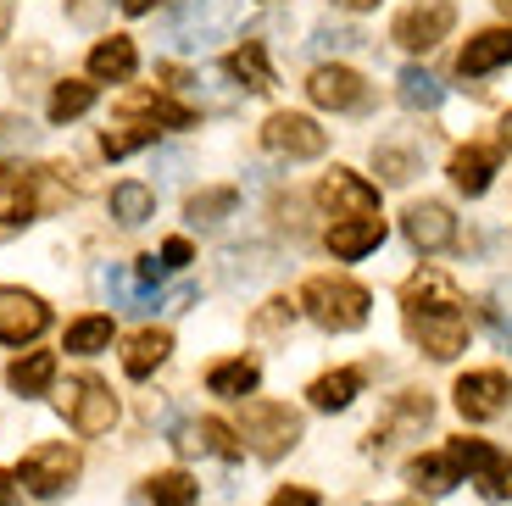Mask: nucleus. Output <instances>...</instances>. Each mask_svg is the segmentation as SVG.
Listing matches in <instances>:
<instances>
[{"label":"nucleus","instance_id":"f257e3e1","mask_svg":"<svg viewBox=\"0 0 512 506\" xmlns=\"http://www.w3.org/2000/svg\"><path fill=\"white\" fill-rule=\"evenodd\" d=\"M301 306H307V317L318 323V329L329 334H351L368 323L373 312V295L362 290L357 279H340V273H318V279H307V290H301Z\"/></svg>","mask_w":512,"mask_h":506},{"label":"nucleus","instance_id":"f03ea898","mask_svg":"<svg viewBox=\"0 0 512 506\" xmlns=\"http://www.w3.org/2000/svg\"><path fill=\"white\" fill-rule=\"evenodd\" d=\"M234 23H240V0H184L179 12L167 17V34H173L179 51H206Z\"/></svg>","mask_w":512,"mask_h":506},{"label":"nucleus","instance_id":"7ed1b4c3","mask_svg":"<svg viewBox=\"0 0 512 506\" xmlns=\"http://www.w3.org/2000/svg\"><path fill=\"white\" fill-rule=\"evenodd\" d=\"M245 440L256 445L262 462H279L295 440H301V412H290L284 401H245Z\"/></svg>","mask_w":512,"mask_h":506},{"label":"nucleus","instance_id":"20e7f679","mask_svg":"<svg viewBox=\"0 0 512 506\" xmlns=\"http://www.w3.org/2000/svg\"><path fill=\"white\" fill-rule=\"evenodd\" d=\"M262 145H268L273 156H284V162H312V156L329 151V134H323L307 112H273L268 123H262Z\"/></svg>","mask_w":512,"mask_h":506},{"label":"nucleus","instance_id":"39448f33","mask_svg":"<svg viewBox=\"0 0 512 506\" xmlns=\"http://www.w3.org/2000/svg\"><path fill=\"white\" fill-rule=\"evenodd\" d=\"M73 479H78V451L73 445H34V451L23 456V468H17V484H23L28 495H39V501L62 495Z\"/></svg>","mask_w":512,"mask_h":506},{"label":"nucleus","instance_id":"423d86ee","mask_svg":"<svg viewBox=\"0 0 512 506\" xmlns=\"http://www.w3.org/2000/svg\"><path fill=\"white\" fill-rule=\"evenodd\" d=\"M451 23H457V6L451 0H418V6H407L390 23V39H396L401 51H435L440 39L451 34Z\"/></svg>","mask_w":512,"mask_h":506},{"label":"nucleus","instance_id":"0eeeda50","mask_svg":"<svg viewBox=\"0 0 512 506\" xmlns=\"http://www.w3.org/2000/svg\"><path fill=\"white\" fill-rule=\"evenodd\" d=\"M62 412H67V423H73L84 440H95V434H112L117 395L106 390L101 379H73V384H67V395H62Z\"/></svg>","mask_w":512,"mask_h":506},{"label":"nucleus","instance_id":"6e6552de","mask_svg":"<svg viewBox=\"0 0 512 506\" xmlns=\"http://www.w3.org/2000/svg\"><path fill=\"white\" fill-rule=\"evenodd\" d=\"M318 206L334 217V223H357V217L379 212V190H373L368 178L346 173V167H334V173L318 184Z\"/></svg>","mask_w":512,"mask_h":506},{"label":"nucleus","instance_id":"1a4fd4ad","mask_svg":"<svg viewBox=\"0 0 512 506\" xmlns=\"http://www.w3.org/2000/svg\"><path fill=\"white\" fill-rule=\"evenodd\" d=\"M51 329V306L39 301L34 290H17V284H0V340L6 345H28Z\"/></svg>","mask_w":512,"mask_h":506},{"label":"nucleus","instance_id":"9d476101","mask_svg":"<svg viewBox=\"0 0 512 506\" xmlns=\"http://www.w3.org/2000/svg\"><path fill=\"white\" fill-rule=\"evenodd\" d=\"M507 401H512V379H507V373H496V367H485V373H462V379H457V412L468 423L501 418Z\"/></svg>","mask_w":512,"mask_h":506},{"label":"nucleus","instance_id":"9b49d317","mask_svg":"<svg viewBox=\"0 0 512 506\" xmlns=\"http://www.w3.org/2000/svg\"><path fill=\"white\" fill-rule=\"evenodd\" d=\"M307 95H312V106H323V112H362V106H368L362 73H351V67H340V62H323L318 73L307 78Z\"/></svg>","mask_w":512,"mask_h":506},{"label":"nucleus","instance_id":"f8f14e48","mask_svg":"<svg viewBox=\"0 0 512 506\" xmlns=\"http://www.w3.org/2000/svg\"><path fill=\"white\" fill-rule=\"evenodd\" d=\"M401 228H407V240L418 245L423 256H440L457 245V217H451V206L440 201H412L407 217H401Z\"/></svg>","mask_w":512,"mask_h":506},{"label":"nucleus","instance_id":"ddd939ff","mask_svg":"<svg viewBox=\"0 0 512 506\" xmlns=\"http://www.w3.org/2000/svg\"><path fill=\"white\" fill-rule=\"evenodd\" d=\"M401 306H407V317H446V312H462V295L446 273L418 267V273L401 284Z\"/></svg>","mask_w":512,"mask_h":506},{"label":"nucleus","instance_id":"4468645a","mask_svg":"<svg viewBox=\"0 0 512 506\" xmlns=\"http://www.w3.org/2000/svg\"><path fill=\"white\" fill-rule=\"evenodd\" d=\"M407 334L435 356V362H451V356L468 345V323L462 312H446V317H407Z\"/></svg>","mask_w":512,"mask_h":506},{"label":"nucleus","instance_id":"2eb2a0df","mask_svg":"<svg viewBox=\"0 0 512 506\" xmlns=\"http://www.w3.org/2000/svg\"><path fill=\"white\" fill-rule=\"evenodd\" d=\"M512 62V28H485V34H474L468 45H462L457 56V73L462 78H485L496 73V67Z\"/></svg>","mask_w":512,"mask_h":506},{"label":"nucleus","instance_id":"dca6fc26","mask_svg":"<svg viewBox=\"0 0 512 506\" xmlns=\"http://www.w3.org/2000/svg\"><path fill=\"white\" fill-rule=\"evenodd\" d=\"M173 445H179L184 456L212 451V456H223V462H234V456L245 451V445H240V429H229L223 418H201V423H190V429L173 434Z\"/></svg>","mask_w":512,"mask_h":506},{"label":"nucleus","instance_id":"f3484780","mask_svg":"<svg viewBox=\"0 0 512 506\" xmlns=\"http://www.w3.org/2000/svg\"><path fill=\"white\" fill-rule=\"evenodd\" d=\"M167 351H173V334H167V329L128 334V345H123V373H128V379H151L156 367L167 362Z\"/></svg>","mask_w":512,"mask_h":506},{"label":"nucleus","instance_id":"a211bd4d","mask_svg":"<svg viewBox=\"0 0 512 506\" xmlns=\"http://www.w3.org/2000/svg\"><path fill=\"white\" fill-rule=\"evenodd\" d=\"M134 67H140V51H134V39L128 34H112V39H101V45L90 51V78L95 84H123Z\"/></svg>","mask_w":512,"mask_h":506},{"label":"nucleus","instance_id":"6ab92c4d","mask_svg":"<svg viewBox=\"0 0 512 506\" xmlns=\"http://www.w3.org/2000/svg\"><path fill=\"white\" fill-rule=\"evenodd\" d=\"M384 245V217H357V223H334L329 228V251L340 262H357V256L379 251Z\"/></svg>","mask_w":512,"mask_h":506},{"label":"nucleus","instance_id":"aec40b11","mask_svg":"<svg viewBox=\"0 0 512 506\" xmlns=\"http://www.w3.org/2000/svg\"><path fill=\"white\" fill-rule=\"evenodd\" d=\"M256 384H262V367L251 356H229V362H218L206 373V390L223 395V401H245V395H256Z\"/></svg>","mask_w":512,"mask_h":506},{"label":"nucleus","instance_id":"412c9836","mask_svg":"<svg viewBox=\"0 0 512 506\" xmlns=\"http://www.w3.org/2000/svg\"><path fill=\"white\" fill-rule=\"evenodd\" d=\"M490 173H496V151H490V145H462V151L451 156V184H457L462 195H485Z\"/></svg>","mask_w":512,"mask_h":506},{"label":"nucleus","instance_id":"4be33fe9","mask_svg":"<svg viewBox=\"0 0 512 506\" xmlns=\"http://www.w3.org/2000/svg\"><path fill=\"white\" fill-rule=\"evenodd\" d=\"M123 112L128 117H151V128H195V112L179 101H167V95H156V89H134V95H123Z\"/></svg>","mask_w":512,"mask_h":506},{"label":"nucleus","instance_id":"5701e85b","mask_svg":"<svg viewBox=\"0 0 512 506\" xmlns=\"http://www.w3.org/2000/svg\"><path fill=\"white\" fill-rule=\"evenodd\" d=\"M51 379H56V351H28V356H17V362L6 367V384H12L23 401L45 395V390H51Z\"/></svg>","mask_w":512,"mask_h":506},{"label":"nucleus","instance_id":"b1692460","mask_svg":"<svg viewBox=\"0 0 512 506\" xmlns=\"http://www.w3.org/2000/svg\"><path fill=\"white\" fill-rule=\"evenodd\" d=\"M357 390H362V373H357V367H334V373L312 379L307 401L318 406V412H346V406L357 401Z\"/></svg>","mask_w":512,"mask_h":506},{"label":"nucleus","instance_id":"393cba45","mask_svg":"<svg viewBox=\"0 0 512 506\" xmlns=\"http://www.w3.org/2000/svg\"><path fill=\"white\" fill-rule=\"evenodd\" d=\"M229 78H240V89H251V95H268V89H273V62H268V51H262L256 39H245L240 51L229 56Z\"/></svg>","mask_w":512,"mask_h":506},{"label":"nucleus","instance_id":"a878e982","mask_svg":"<svg viewBox=\"0 0 512 506\" xmlns=\"http://www.w3.org/2000/svg\"><path fill=\"white\" fill-rule=\"evenodd\" d=\"M112 217L123 228H140L145 217H156V190H151V184H140V178L112 184Z\"/></svg>","mask_w":512,"mask_h":506},{"label":"nucleus","instance_id":"bb28decb","mask_svg":"<svg viewBox=\"0 0 512 506\" xmlns=\"http://www.w3.org/2000/svg\"><path fill=\"white\" fill-rule=\"evenodd\" d=\"M479 317H485L490 340H496L501 351H512V279L490 284V295L479 301Z\"/></svg>","mask_w":512,"mask_h":506},{"label":"nucleus","instance_id":"cd10ccee","mask_svg":"<svg viewBox=\"0 0 512 506\" xmlns=\"http://www.w3.org/2000/svg\"><path fill=\"white\" fill-rule=\"evenodd\" d=\"M106 345H112V317H106V312H95V317H78V323H67V340H62V351H73V356H101Z\"/></svg>","mask_w":512,"mask_h":506},{"label":"nucleus","instance_id":"c85d7f7f","mask_svg":"<svg viewBox=\"0 0 512 506\" xmlns=\"http://www.w3.org/2000/svg\"><path fill=\"white\" fill-rule=\"evenodd\" d=\"M240 206V190L234 184H218V190H201V195H190V206H184V217H190L195 228H212V223H223V217Z\"/></svg>","mask_w":512,"mask_h":506},{"label":"nucleus","instance_id":"c756f323","mask_svg":"<svg viewBox=\"0 0 512 506\" xmlns=\"http://www.w3.org/2000/svg\"><path fill=\"white\" fill-rule=\"evenodd\" d=\"M39 217V201H34V184L23 173L0 178V223H34Z\"/></svg>","mask_w":512,"mask_h":506},{"label":"nucleus","instance_id":"7c9ffc66","mask_svg":"<svg viewBox=\"0 0 512 506\" xmlns=\"http://www.w3.org/2000/svg\"><path fill=\"white\" fill-rule=\"evenodd\" d=\"M440 101H446V84H440L435 73H423V67H407V73H401V106H407V112H435Z\"/></svg>","mask_w":512,"mask_h":506},{"label":"nucleus","instance_id":"2f4dec72","mask_svg":"<svg viewBox=\"0 0 512 506\" xmlns=\"http://www.w3.org/2000/svg\"><path fill=\"white\" fill-rule=\"evenodd\" d=\"M95 106V84H84V78H62V84L51 89V123H73V117H84Z\"/></svg>","mask_w":512,"mask_h":506},{"label":"nucleus","instance_id":"473e14b6","mask_svg":"<svg viewBox=\"0 0 512 506\" xmlns=\"http://www.w3.org/2000/svg\"><path fill=\"white\" fill-rule=\"evenodd\" d=\"M145 495H151L156 506H195L201 501V484H195L190 473L173 468V473H156V479L145 484Z\"/></svg>","mask_w":512,"mask_h":506},{"label":"nucleus","instance_id":"72a5a7b5","mask_svg":"<svg viewBox=\"0 0 512 506\" xmlns=\"http://www.w3.org/2000/svg\"><path fill=\"white\" fill-rule=\"evenodd\" d=\"M407 479L418 484V490H451V484H462V473L451 468V456H412L407 462Z\"/></svg>","mask_w":512,"mask_h":506},{"label":"nucleus","instance_id":"f704fd0d","mask_svg":"<svg viewBox=\"0 0 512 506\" xmlns=\"http://www.w3.org/2000/svg\"><path fill=\"white\" fill-rule=\"evenodd\" d=\"M262 267H268V251H262V245H234V251H223V284L240 290V284H251Z\"/></svg>","mask_w":512,"mask_h":506},{"label":"nucleus","instance_id":"c9c22d12","mask_svg":"<svg viewBox=\"0 0 512 506\" xmlns=\"http://www.w3.org/2000/svg\"><path fill=\"white\" fill-rule=\"evenodd\" d=\"M362 45H368V34L351 28V23H318L312 28V51L318 56H346V51H362Z\"/></svg>","mask_w":512,"mask_h":506},{"label":"nucleus","instance_id":"e433bc0d","mask_svg":"<svg viewBox=\"0 0 512 506\" xmlns=\"http://www.w3.org/2000/svg\"><path fill=\"white\" fill-rule=\"evenodd\" d=\"M446 456H451V468H457V473H479V479H485V473L501 462V456L490 451L485 440H468V434H462V440H451Z\"/></svg>","mask_w":512,"mask_h":506},{"label":"nucleus","instance_id":"4c0bfd02","mask_svg":"<svg viewBox=\"0 0 512 506\" xmlns=\"http://www.w3.org/2000/svg\"><path fill=\"white\" fill-rule=\"evenodd\" d=\"M140 145H156V128L151 123H134V128H106V134H101V151L106 156H112V162H117V156H128V151H140Z\"/></svg>","mask_w":512,"mask_h":506},{"label":"nucleus","instance_id":"58836bf2","mask_svg":"<svg viewBox=\"0 0 512 506\" xmlns=\"http://www.w3.org/2000/svg\"><path fill=\"white\" fill-rule=\"evenodd\" d=\"M373 162H379L384 184H407V178L418 173V156L401 151V145H379V151H373Z\"/></svg>","mask_w":512,"mask_h":506},{"label":"nucleus","instance_id":"ea45409f","mask_svg":"<svg viewBox=\"0 0 512 506\" xmlns=\"http://www.w3.org/2000/svg\"><path fill=\"white\" fill-rule=\"evenodd\" d=\"M479 490H485V501H512V462H496V468L479 479Z\"/></svg>","mask_w":512,"mask_h":506},{"label":"nucleus","instance_id":"a19ab883","mask_svg":"<svg viewBox=\"0 0 512 506\" xmlns=\"http://www.w3.org/2000/svg\"><path fill=\"white\" fill-rule=\"evenodd\" d=\"M162 256H140V262H134V290H156V284H162Z\"/></svg>","mask_w":512,"mask_h":506},{"label":"nucleus","instance_id":"79ce46f5","mask_svg":"<svg viewBox=\"0 0 512 506\" xmlns=\"http://www.w3.org/2000/svg\"><path fill=\"white\" fill-rule=\"evenodd\" d=\"M268 506H323V501H318V495H312V490H301V484H284V490L273 495Z\"/></svg>","mask_w":512,"mask_h":506},{"label":"nucleus","instance_id":"37998d69","mask_svg":"<svg viewBox=\"0 0 512 506\" xmlns=\"http://www.w3.org/2000/svg\"><path fill=\"white\" fill-rule=\"evenodd\" d=\"M101 290L112 295L117 306H128V279H123V273H117V267H101Z\"/></svg>","mask_w":512,"mask_h":506},{"label":"nucleus","instance_id":"c03bdc74","mask_svg":"<svg viewBox=\"0 0 512 506\" xmlns=\"http://www.w3.org/2000/svg\"><path fill=\"white\" fill-rule=\"evenodd\" d=\"M190 256H195L190 240H167V245H162V267H167V273H173V267H184Z\"/></svg>","mask_w":512,"mask_h":506},{"label":"nucleus","instance_id":"a18cd8bd","mask_svg":"<svg viewBox=\"0 0 512 506\" xmlns=\"http://www.w3.org/2000/svg\"><path fill=\"white\" fill-rule=\"evenodd\" d=\"M284 317H295V306L290 301H268V312L256 317V329H279Z\"/></svg>","mask_w":512,"mask_h":506},{"label":"nucleus","instance_id":"49530a36","mask_svg":"<svg viewBox=\"0 0 512 506\" xmlns=\"http://www.w3.org/2000/svg\"><path fill=\"white\" fill-rule=\"evenodd\" d=\"M156 167H162V178L173 184V178L184 173V151H156Z\"/></svg>","mask_w":512,"mask_h":506},{"label":"nucleus","instance_id":"de8ad7c7","mask_svg":"<svg viewBox=\"0 0 512 506\" xmlns=\"http://www.w3.org/2000/svg\"><path fill=\"white\" fill-rule=\"evenodd\" d=\"M12 495H17V473H0V506H12Z\"/></svg>","mask_w":512,"mask_h":506},{"label":"nucleus","instance_id":"09e8293b","mask_svg":"<svg viewBox=\"0 0 512 506\" xmlns=\"http://www.w3.org/2000/svg\"><path fill=\"white\" fill-rule=\"evenodd\" d=\"M334 6H340V12H373L379 0H334Z\"/></svg>","mask_w":512,"mask_h":506},{"label":"nucleus","instance_id":"8fccbe9b","mask_svg":"<svg viewBox=\"0 0 512 506\" xmlns=\"http://www.w3.org/2000/svg\"><path fill=\"white\" fill-rule=\"evenodd\" d=\"M151 6H156V0H123V12H134V17H140V12H151Z\"/></svg>","mask_w":512,"mask_h":506},{"label":"nucleus","instance_id":"3c124183","mask_svg":"<svg viewBox=\"0 0 512 506\" xmlns=\"http://www.w3.org/2000/svg\"><path fill=\"white\" fill-rule=\"evenodd\" d=\"M501 140H507V145H512V112H507V117H501Z\"/></svg>","mask_w":512,"mask_h":506},{"label":"nucleus","instance_id":"603ef678","mask_svg":"<svg viewBox=\"0 0 512 506\" xmlns=\"http://www.w3.org/2000/svg\"><path fill=\"white\" fill-rule=\"evenodd\" d=\"M496 6H501V12H507V17H512V0H496Z\"/></svg>","mask_w":512,"mask_h":506}]
</instances>
